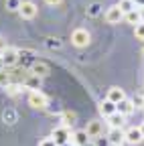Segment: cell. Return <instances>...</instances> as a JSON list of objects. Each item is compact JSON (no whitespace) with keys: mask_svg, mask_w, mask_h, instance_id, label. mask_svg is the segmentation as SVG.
Segmentation results:
<instances>
[{"mask_svg":"<svg viewBox=\"0 0 144 146\" xmlns=\"http://www.w3.org/2000/svg\"><path fill=\"white\" fill-rule=\"evenodd\" d=\"M124 21L126 23H130V25H140L142 23V14H140V8H134V10H130V12H126L124 14Z\"/></svg>","mask_w":144,"mask_h":146,"instance_id":"13","label":"cell"},{"mask_svg":"<svg viewBox=\"0 0 144 146\" xmlns=\"http://www.w3.org/2000/svg\"><path fill=\"white\" fill-rule=\"evenodd\" d=\"M132 102H134V106H136V108H144V96H136Z\"/></svg>","mask_w":144,"mask_h":146,"instance_id":"25","label":"cell"},{"mask_svg":"<svg viewBox=\"0 0 144 146\" xmlns=\"http://www.w3.org/2000/svg\"><path fill=\"white\" fill-rule=\"evenodd\" d=\"M134 36L138 41H144V23H140V25L134 27Z\"/></svg>","mask_w":144,"mask_h":146,"instance_id":"22","label":"cell"},{"mask_svg":"<svg viewBox=\"0 0 144 146\" xmlns=\"http://www.w3.org/2000/svg\"><path fill=\"white\" fill-rule=\"evenodd\" d=\"M75 120H77V114L75 112H63L61 114V122H63V126H73L75 124Z\"/></svg>","mask_w":144,"mask_h":146,"instance_id":"17","label":"cell"},{"mask_svg":"<svg viewBox=\"0 0 144 146\" xmlns=\"http://www.w3.org/2000/svg\"><path fill=\"white\" fill-rule=\"evenodd\" d=\"M29 104H31L33 108H37V110H45L47 104H49V100H47V96L43 94V91L33 89L31 94H29Z\"/></svg>","mask_w":144,"mask_h":146,"instance_id":"3","label":"cell"},{"mask_svg":"<svg viewBox=\"0 0 144 146\" xmlns=\"http://www.w3.org/2000/svg\"><path fill=\"white\" fill-rule=\"evenodd\" d=\"M87 142H89V136L85 130H77L71 134V146H85Z\"/></svg>","mask_w":144,"mask_h":146,"instance_id":"12","label":"cell"},{"mask_svg":"<svg viewBox=\"0 0 144 146\" xmlns=\"http://www.w3.org/2000/svg\"><path fill=\"white\" fill-rule=\"evenodd\" d=\"M134 2H136V8H142L144 6V0H134Z\"/></svg>","mask_w":144,"mask_h":146,"instance_id":"28","label":"cell"},{"mask_svg":"<svg viewBox=\"0 0 144 146\" xmlns=\"http://www.w3.org/2000/svg\"><path fill=\"white\" fill-rule=\"evenodd\" d=\"M2 69H6V65H4V61H2V57H0V71Z\"/></svg>","mask_w":144,"mask_h":146,"instance_id":"29","label":"cell"},{"mask_svg":"<svg viewBox=\"0 0 144 146\" xmlns=\"http://www.w3.org/2000/svg\"><path fill=\"white\" fill-rule=\"evenodd\" d=\"M140 14H142V23H144V6L140 8Z\"/></svg>","mask_w":144,"mask_h":146,"instance_id":"30","label":"cell"},{"mask_svg":"<svg viewBox=\"0 0 144 146\" xmlns=\"http://www.w3.org/2000/svg\"><path fill=\"white\" fill-rule=\"evenodd\" d=\"M126 142H130V144H140L142 140H144V134H142V130H140V126L136 128V126H132V128H128L126 130V138H124Z\"/></svg>","mask_w":144,"mask_h":146,"instance_id":"8","label":"cell"},{"mask_svg":"<svg viewBox=\"0 0 144 146\" xmlns=\"http://www.w3.org/2000/svg\"><path fill=\"white\" fill-rule=\"evenodd\" d=\"M85 132H87V136H89V138H100V136L104 134V126H102V122L92 120V122H87Z\"/></svg>","mask_w":144,"mask_h":146,"instance_id":"9","label":"cell"},{"mask_svg":"<svg viewBox=\"0 0 144 146\" xmlns=\"http://www.w3.org/2000/svg\"><path fill=\"white\" fill-rule=\"evenodd\" d=\"M118 6H120V10L126 14V12H130V10H134V8H136V2H134V0H120Z\"/></svg>","mask_w":144,"mask_h":146,"instance_id":"19","label":"cell"},{"mask_svg":"<svg viewBox=\"0 0 144 146\" xmlns=\"http://www.w3.org/2000/svg\"><path fill=\"white\" fill-rule=\"evenodd\" d=\"M4 89H6V94H8V96H19L21 91L25 89V85H23V83H14V81H12V83H8Z\"/></svg>","mask_w":144,"mask_h":146,"instance_id":"18","label":"cell"},{"mask_svg":"<svg viewBox=\"0 0 144 146\" xmlns=\"http://www.w3.org/2000/svg\"><path fill=\"white\" fill-rule=\"evenodd\" d=\"M96 146H110V140H108V136H106V138H104V136L96 138Z\"/></svg>","mask_w":144,"mask_h":146,"instance_id":"23","label":"cell"},{"mask_svg":"<svg viewBox=\"0 0 144 146\" xmlns=\"http://www.w3.org/2000/svg\"><path fill=\"white\" fill-rule=\"evenodd\" d=\"M134 110H136V106H134V102L128 100V98H124L120 104H116V112H120L122 116H130Z\"/></svg>","mask_w":144,"mask_h":146,"instance_id":"10","label":"cell"},{"mask_svg":"<svg viewBox=\"0 0 144 146\" xmlns=\"http://www.w3.org/2000/svg\"><path fill=\"white\" fill-rule=\"evenodd\" d=\"M37 12H39L37 4H35V2H31V0H23V2H21V6H19V14H21L23 18H27V21L35 18V16H37Z\"/></svg>","mask_w":144,"mask_h":146,"instance_id":"5","label":"cell"},{"mask_svg":"<svg viewBox=\"0 0 144 146\" xmlns=\"http://www.w3.org/2000/svg\"><path fill=\"white\" fill-rule=\"evenodd\" d=\"M8 83H12V77H10L8 69H2V71H0V85H2V87H6Z\"/></svg>","mask_w":144,"mask_h":146,"instance_id":"20","label":"cell"},{"mask_svg":"<svg viewBox=\"0 0 144 146\" xmlns=\"http://www.w3.org/2000/svg\"><path fill=\"white\" fill-rule=\"evenodd\" d=\"M98 8H100V4H92V6H89V14H98Z\"/></svg>","mask_w":144,"mask_h":146,"instance_id":"26","label":"cell"},{"mask_svg":"<svg viewBox=\"0 0 144 146\" xmlns=\"http://www.w3.org/2000/svg\"><path fill=\"white\" fill-rule=\"evenodd\" d=\"M124 98H126L124 89H120V87H112V89H108V98H106V100H110V102H114V104H120Z\"/></svg>","mask_w":144,"mask_h":146,"instance_id":"14","label":"cell"},{"mask_svg":"<svg viewBox=\"0 0 144 146\" xmlns=\"http://www.w3.org/2000/svg\"><path fill=\"white\" fill-rule=\"evenodd\" d=\"M0 47H2V36H0Z\"/></svg>","mask_w":144,"mask_h":146,"instance_id":"34","label":"cell"},{"mask_svg":"<svg viewBox=\"0 0 144 146\" xmlns=\"http://www.w3.org/2000/svg\"><path fill=\"white\" fill-rule=\"evenodd\" d=\"M114 112H116V104H114V102H110V100H104V102L100 104V114H102L104 118L112 116Z\"/></svg>","mask_w":144,"mask_h":146,"instance_id":"15","label":"cell"},{"mask_svg":"<svg viewBox=\"0 0 144 146\" xmlns=\"http://www.w3.org/2000/svg\"><path fill=\"white\" fill-rule=\"evenodd\" d=\"M110 146H122V144H110Z\"/></svg>","mask_w":144,"mask_h":146,"instance_id":"33","label":"cell"},{"mask_svg":"<svg viewBox=\"0 0 144 146\" xmlns=\"http://www.w3.org/2000/svg\"><path fill=\"white\" fill-rule=\"evenodd\" d=\"M126 138V132L122 130V128H110V132H108V140H110V144H122Z\"/></svg>","mask_w":144,"mask_h":146,"instance_id":"11","label":"cell"},{"mask_svg":"<svg viewBox=\"0 0 144 146\" xmlns=\"http://www.w3.org/2000/svg\"><path fill=\"white\" fill-rule=\"evenodd\" d=\"M140 130H142V134H144V122H142V124H140Z\"/></svg>","mask_w":144,"mask_h":146,"instance_id":"32","label":"cell"},{"mask_svg":"<svg viewBox=\"0 0 144 146\" xmlns=\"http://www.w3.org/2000/svg\"><path fill=\"white\" fill-rule=\"evenodd\" d=\"M85 146H96V142H92V140H89V142H87Z\"/></svg>","mask_w":144,"mask_h":146,"instance_id":"31","label":"cell"},{"mask_svg":"<svg viewBox=\"0 0 144 146\" xmlns=\"http://www.w3.org/2000/svg\"><path fill=\"white\" fill-rule=\"evenodd\" d=\"M51 138L55 140L57 146H65V144L71 142V130H69L67 126H59V128H55V130H53Z\"/></svg>","mask_w":144,"mask_h":146,"instance_id":"2","label":"cell"},{"mask_svg":"<svg viewBox=\"0 0 144 146\" xmlns=\"http://www.w3.org/2000/svg\"><path fill=\"white\" fill-rule=\"evenodd\" d=\"M89 41H92V36H89V33L85 29H75L73 33H71V45L73 47L83 49V47L89 45Z\"/></svg>","mask_w":144,"mask_h":146,"instance_id":"1","label":"cell"},{"mask_svg":"<svg viewBox=\"0 0 144 146\" xmlns=\"http://www.w3.org/2000/svg\"><path fill=\"white\" fill-rule=\"evenodd\" d=\"M39 83H41V79L35 77V75H29V79L25 81V85L27 87H33V89H39Z\"/></svg>","mask_w":144,"mask_h":146,"instance_id":"21","label":"cell"},{"mask_svg":"<svg viewBox=\"0 0 144 146\" xmlns=\"http://www.w3.org/2000/svg\"><path fill=\"white\" fill-rule=\"evenodd\" d=\"M39 146H57V144H55V140H53V138H43V140L39 142Z\"/></svg>","mask_w":144,"mask_h":146,"instance_id":"24","label":"cell"},{"mask_svg":"<svg viewBox=\"0 0 144 146\" xmlns=\"http://www.w3.org/2000/svg\"><path fill=\"white\" fill-rule=\"evenodd\" d=\"M124 118L126 116H122L120 112H114L112 116H108V126L110 128H122L124 126Z\"/></svg>","mask_w":144,"mask_h":146,"instance_id":"16","label":"cell"},{"mask_svg":"<svg viewBox=\"0 0 144 146\" xmlns=\"http://www.w3.org/2000/svg\"><path fill=\"white\" fill-rule=\"evenodd\" d=\"M0 57H2V61H4L6 67H14L16 63H19V59H21V51L14 49V47H6Z\"/></svg>","mask_w":144,"mask_h":146,"instance_id":"4","label":"cell"},{"mask_svg":"<svg viewBox=\"0 0 144 146\" xmlns=\"http://www.w3.org/2000/svg\"><path fill=\"white\" fill-rule=\"evenodd\" d=\"M120 21H124V12L120 10L118 4H114V6H110V8L106 10V23L108 25H116Z\"/></svg>","mask_w":144,"mask_h":146,"instance_id":"7","label":"cell"},{"mask_svg":"<svg viewBox=\"0 0 144 146\" xmlns=\"http://www.w3.org/2000/svg\"><path fill=\"white\" fill-rule=\"evenodd\" d=\"M45 2L49 4V6H57V4H61L63 0H45Z\"/></svg>","mask_w":144,"mask_h":146,"instance_id":"27","label":"cell"},{"mask_svg":"<svg viewBox=\"0 0 144 146\" xmlns=\"http://www.w3.org/2000/svg\"><path fill=\"white\" fill-rule=\"evenodd\" d=\"M31 75H35V77H39V79H43V77H47L49 73H51V67L45 63V61H35L33 65H31Z\"/></svg>","mask_w":144,"mask_h":146,"instance_id":"6","label":"cell"}]
</instances>
